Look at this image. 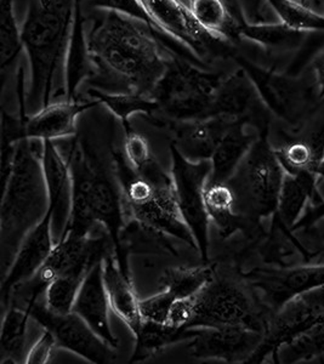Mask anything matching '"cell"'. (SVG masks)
Segmentation results:
<instances>
[{
	"label": "cell",
	"instance_id": "6da1fadb",
	"mask_svg": "<svg viewBox=\"0 0 324 364\" xmlns=\"http://www.w3.org/2000/svg\"><path fill=\"white\" fill-rule=\"evenodd\" d=\"M87 39L95 66L89 83L102 90L152 96L175 55L152 29L114 11L97 10Z\"/></svg>",
	"mask_w": 324,
	"mask_h": 364
},
{
	"label": "cell",
	"instance_id": "7a4b0ae2",
	"mask_svg": "<svg viewBox=\"0 0 324 364\" xmlns=\"http://www.w3.org/2000/svg\"><path fill=\"white\" fill-rule=\"evenodd\" d=\"M67 161L73 178V204L66 233L90 236L94 226H104L112 240L118 265L130 278L128 257L122 245L125 223L121 187L113 181L95 152L84 141L75 140L72 144Z\"/></svg>",
	"mask_w": 324,
	"mask_h": 364
},
{
	"label": "cell",
	"instance_id": "3957f363",
	"mask_svg": "<svg viewBox=\"0 0 324 364\" xmlns=\"http://www.w3.org/2000/svg\"><path fill=\"white\" fill-rule=\"evenodd\" d=\"M75 4V0H32L29 4L21 27L31 70L27 109L37 112L51 104L58 75L63 80Z\"/></svg>",
	"mask_w": 324,
	"mask_h": 364
},
{
	"label": "cell",
	"instance_id": "277c9868",
	"mask_svg": "<svg viewBox=\"0 0 324 364\" xmlns=\"http://www.w3.org/2000/svg\"><path fill=\"white\" fill-rule=\"evenodd\" d=\"M43 141L18 142L13 168L3 186L0 208V252L4 274L22 240L49 210L42 166Z\"/></svg>",
	"mask_w": 324,
	"mask_h": 364
},
{
	"label": "cell",
	"instance_id": "5b68a950",
	"mask_svg": "<svg viewBox=\"0 0 324 364\" xmlns=\"http://www.w3.org/2000/svg\"><path fill=\"white\" fill-rule=\"evenodd\" d=\"M231 60L249 77L271 114L287 125V137L298 135L324 105L313 68L291 75L262 66L237 51H233Z\"/></svg>",
	"mask_w": 324,
	"mask_h": 364
},
{
	"label": "cell",
	"instance_id": "8992f818",
	"mask_svg": "<svg viewBox=\"0 0 324 364\" xmlns=\"http://www.w3.org/2000/svg\"><path fill=\"white\" fill-rule=\"evenodd\" d=\"M112 158L123 203L136 224L181 240L198 252L195 237L180 214L173 178L153 183L137 174L121 151H113Z\"/></svg>",
	"mask_w": 324,
	"mask_h": 364
},
{
	"label": "cell",
	"instance_id": "52a82bcc",
	"mask_svg": "<svg viewBox=\"0 0 324 364\" xmlns=\"http://www.w3.org/2000/svg\"><path fill=\"white\" fill-rule=\"evenodd\" d=\"M270 132L259 134L241 166L226 182L234 196L236 211L256 225L277 213L286 175L271 144Z\"/></svg>",
	"mask_w": 324,
	"mask_h": 364
},
{
	"label": "cell",
	"instance_id": "ba28073f",
	"mask_svg": "<svg viewBox=\"0 0 324 364\" xmlns=\"http://www.w3.org/2000/svg\"><path fill=\"white\" fill-rule=\"evenodd\" d=\"M225 75L180 55H173L152 94L159 106L156 117L171 120L208 119L212 100Z\"/></svg>",
	"mask_w": 324,
	"mask_h": 364
},
{
	"label": "cell",
	"instance_id": "9c48e42d",
	"mask_svg": "<svg viewBox=\"0 0 324 364\" xmlns=\"http://www.w3.org/2000/svg\"><path fill=\"white\" fill-rule=\"evenodd\" d=\"M191 328L239 326L265 333L272 311L267 309L245 282L214 277L192 296Z\"/></svg>",
	"mask_w": 324,
	"mask_h": 364
},
{
	"label": "cell",
	"instance_id": "30bf717a",
	"mask_svg": "<svg viewBox=\"0 0 324 364\" xmlns=\"http://www.w3.org/2000/svg\"><path fill=\"white\" fill-rule=\"evenodd\" d=\"M171 178L180 214L195 237L198 252L209 262V220L205 208V188L208 185L210 161H191L171 144Z\"/></svg>",
	"mask_w": 324,
	"mask_h": 364
},
{
	"label": "cell",
	"instance_id": "8fae6325",
	"mask_svg": "<svg viewBox=\"0 0 324 364\" xmlns=\"http://www.w3.org/2000/svg\"><path fill=\"white\" fill-rule=\"evenodd\" d=\"M108 240L111 238L106 236L92 238L66 233L55 243L50 255L40 269L27 283L20 287V289L25 290V307L39 301L55 278L66 273L87 274L97 262L107 257Z\"/></svg>",
	"mask_w": 324,
	"mask_h": 364
},
{
	"label": "cell",
	"instance_id": "7c38bea8",
	"mask_svg": "<svg viewBox=\"0 0 324 364\" xmlns=\"http://www.w3.org/2000/svg\"><path fill=\"white\" fill-rule=\"evenodd\" d=\"M141 3L166 36L188 48L204 65L210 58H231L234 46L205 31L185 0H141Z\"/></svg>",
	"mask_w": 324,
	"mask_h": 364
},
{
	"label": "cell",
	"instance_id": "4fadbf2b",
	"mask_svg": "<svg viewBox=\"0 0 324 364\" xmlns=\"http://www.w3.org/2000/svg\"><path fill=\"white\" fill-rule=\"evenodd\" d=\"M241 276L274 314L296 296L323 287L324 264L256 267Z\"/></svg>",
	"mask_w": 324,
	"mask_h": 364
},
{
	"label": "cell",
	"instance_id": "5bb4252c",
	"mask_svg": "<svg viewBox=\"0 0 324 364\" xmlns=\"http://www.w3.org/2000/svg\"><path fill=\"white\" fill-rule=\"evenodd\" d=\"M26 309L33 321L54 336L58 348L72 352L94 364L112 363L116 360V348L104 343L75 312L58 315L51 312L44 302L39 301Z\"/></svg>",
	"mask_w": 324,
	"mask_h": 364
},
{
	"label": "cell",
	"instance_id": "9a60e30c",
	"mask_svg": "<svg viewBox=\"0 0 324 364\" xmlns=\"http://www.w3.org/2000/svg\"><path fill=\"white\" fill-rule=\"evenodd\" d=\"M272 114L244 70L225 75L212 100L209 118H225L249 125L259 134L271 130Z\"/></svg>",
	"mask_w": 324,
	"mask_h": 364
},
{
	"label": "cell",
	"instance_id": "2e32d148",
	"mask_svg": "<svg viewBox=\"0 0 324 364\" xmlns=\"http://www.w3.org/2000/svg\"><path fill=\"white\" fill-rule=\"evenodd\" d=\"M324 323L323 316L296 296L271 316L264 339L247 363H262L267 357L279 362V352L283 346L298 339L303 333Z\"/></svg>",
	"mask_w": 324,
	"mask_h": 364
},
{
	"label": "cell",
	"instance_id": "e0dca14e",
	"mask_svg": "<svg viewBox=\"0 0 324 364\" xmlns=\"http://www.w3.org/2000/svg\"><path fill=\"white\" fill-rule=\"evenodd\" d=\"M264 339V333L239 326L197 328L188 348L197 360L247 363Z\"/></svg>",
	"mask_w": 324,
	"mask_h": 364
},
{
	"label": "cell",
	"instance_id": "ac0fdd59",
	"mask_svg": "<svg viewBox=\"0 0 324 364\" xmlns=\"http://www.w3.org/2000/svg\"><path fill=\"white\" fill-rule=\"evenodd\" d=\"M51 211L22 240L11 265L1 278V304L6 306L14 293L40 269L54 248Z\"/></svg>",
	"mask_w": 324,
	"mask_h": 364
},
{
	"label": "cell",
	"instance_id": "d6986e66",
	"mask_svg": "<svg viewBox=\"0 0 324 364\" xmlns=\"http://www.w3.org/2000/svg\"><path fill=\"white\" fill-rule=\"evenodd\" d=\"M150 122L166 128L171 134V145L191 161H210L225 133L233 123H238L225 118L171 120L162 117H153Z\"/></svg>",
	"mask_w": 324,
	"mask_h": 364
},
{
	"label": "cell",
	"instance_id": "ffe728a7",
	"mask_svg": "<svg viewBox=\"0 0 324 364\" xmlns=\"http://www.w3.org/2000/svg\"><path fill=\"white\" fill-rule=\"evenodd\" d=\"M42 166L45 180L51 228L55 243L61 240L71 219L73 204V178L71 166L58 151L55 141H43Z\"/></svg>",
	"mask_w": 324,
	"mask_h": 364
},
{
	"label": "cell",
	"instance_id": "44dd1931",
	"mask_svg": "<svg viewBox=\"0 0 324 364\" xmlns=\"http://www.w3.org/2000/svg\"><path fill=\"white\" fill-rule=\"evenodd\" d=\"M100 106L95 100L78 99L51 102L28 116L26 122V137L31 140H58L77 135V119L80 114Z\"/></svg>",
	"mask_w": 324,
	"mask_h": 364
},
{
	"label": "cell",
	"instance_id": "7402d4cb",
	"mask_svg": "<svg viewBox=\"0 0 324 364\" xmlns=\"http://www.w3.org/2000/svg\"><path fill=\"white\" fill-rule=\"evenodd\" d=\"M104 260L97 262L84 278L75 299L72 312L80 316L104 343L118 348L119 339L113 333L109 323V301L104 283Z\"/></svg>",
	"mask_w": 324,
	"mask_h": 364
},
{
	"label": "cell",
	"instance_id": "603a6c76",
	"mask_svg": "<svg viewBox=\"0 0 324 364\" xmlns=\"http://www.w3.org/2000/svg\"><path fill=\"white\" fill-rule=\"evenodd\" d=\"M94 75L95 66L87 39V17L84 15L82 0H75V16L63 70L65 99H78L77 92L80 87L84 83H89Z\"/></svg>",
	"mask_w": 324,
	"mask_h": 364
},
{
	"label": "cell",
	"instance_id": "cb8c5ba5",
	"mask_svg": "<svg viewBox=\"0 0 324 364\" xmlns=\"http://www.w3.org/2000/svg\"><path fill=\"white\" fill-rule=\"evenodd\" d=\"M205 208L209 220L215 225L222 238H230L237 232L255 240L266 236L261 225H256L239 215L234 209V196L227 183H208L205 188Z\"/></svg>",
	"mask_w": 324,
	"mask_h": 364
},
{
	"label": "cell",
	"instance_id": "d4e9b609",
	"mask_svg": "<svg viewBox=\"0 0 324 364\" xmlns=\"http://www.w3.org/2000/svg\"><path fill=\"white\" fill-rule=\"evenodd\" d=\"M102 266L104 288L111 310L126 324L135 336L140 331L144 319L140 314V300L134 290L131 278L125 276L114 255L108 254Z\"/></svg>",
	"mask_w": 324,
	"mask_h": 364
},
{
	"label": "cell",
	"instance_id": "484cf974",
	"mask_svg": "<svg viewBox=\"0 0 324 364\" xmlns=\"http://www.w3.org/2000/svg\"><path fill=\"white\" fill-rule=\"evenodd\" d=\"M249 128L238 122L225 133L210 159L212 173L208 183H226L234 175L259 136L258 132H249Z\"/></svg>",
	"mask_w": 324,
	"mask_h": 364
},
{
	"label": "cell",
	"instance_id": "4316f807",
	"mask_svg": "<svg viewBox=\"0 0 324 364\" xmlns=\"http://www.w3.org/2000/svg\"><path fill=\"white\" fill-rule=\"evenodd\" d=\"M318 188V176L308 171L299 174L286 173L279 195L277 216L283 224L291 228L303 216L308 205H315L323 200Z\"/></svg>",
	"mask_w": 324,
	"mask_h": 364
},
{
	"label": "cell",
	"instance_id": "83f0119b",
	"mask_svg": "<svg viewBox=\"0 0 324 364\" xmlns=\"http://www.w3.org/2000/svg\"><path fill=\"white\" fill-rule=\"evenodd\" d=\"M238 32L242 41L254 43L274 56H296L311 34L291 28L279 21L266 23L243 21Z\"/></svg>",
	"mask_w": 324,
	"mask_h": 364
},
{
	"label": "cell",
	"instance_id": "f1b7e54d",
	"mask_svg": "<svg viewBox=\"0 0 324 364\" xmlns=\"http://www.w3.org/2000/svg\"><path fill=\"white\" fill-rule=\"evenodd\" d=\"M188 5L195 20L214 37L232 46L242 42L239 22L227 0H188Z\"/></svg>",
	"mask_w": 324,
	"mask_h": 364
},
{
	"label": "cell",
	"instance_id": "f546056e",
	"mask_svg": "<svg viewBox=\"0 0 324 364\" xmlns=\"http://www.w3.org/2000/svg\"><path fill=\"white\" fill-rule=\"evenodd\" d=\"M197 333V328L185 329L176 328L171 324L144 321L141 328L135 338V348L130 357V363H137L148 360L158 352L166 350L171 345L190 341Z\"/></svg>",
	"mask_w": 324,
	"mask_h": 364
},
{
	"label": "cell",
	"instance_id": "4dcf8cb0",
	"mask_svg": "<svg viewBox=\"0 0 324 364\" xmlns=\"http://www.w3.org/2000/svg\"><path fill=\"white\" fill-rule=\"evenodd\" d=\"M87 94L121 120L122 125L130 124V118L134 114H144L151 119L159 113L158 104L152 96L129 91L102 90L92 87L87 89Z\"/></svg>",
	"mask_w": 324,
	"mask_h": 364
},
{
	"label": "cell",
	"instance_id": "1f68e13d",
	"mask_svg": "<svg viewBox=\"0 0 324 364\" xmlns=\"http://www.w3.org/2000/svg\"><path fill=\"white\" fill-rule=\"evenodd\" d=\"M21 27L15 15V0H0V75L5 89L9 77L18 70V58L23 51Z\"/></svg>",
	"mask_w": 324,
	"mask_h": 364
},
{
	"label": "cell",
	"instance_id": "d6a6232c",
	"mask_svg": "<svg viewBox=\"0 0 324 364\" xmlns=\"http://www.w3.org/2000/svg\"><path fill=\"white\" fill-rule=\"evenodd\" d=\"M31 319L32 316L26 307H17L13 304L5 311L0 336L1 363H18L21 360H26L28 352L25 350L26 340Z\"/></svg>",
	"mask_w": 324,
	"mask_h": 364
},
{
	"label": "cell",
	"instance_id": "836d02e7",
	"mask_svg": "<svg viewBox=\"0 0 324 364\" xmlns=\"http://www.w3.org/2000/svg\"><path fill=\"white\" fill-rule=\"evenodd\" d=\"M215 277L214 267L208 262L197 267H171L163 271L159 278L162 289L168 290L175 299H186L198 294Z\"/></svg>",
	"mask_w": 324,
	"mask_h": 364
},
{
	"label": "cell",
	"instance_id": "e575fe53",
	"mask_svg": "<svg viewBox=\"0 0 324 364\" xmlns=\"http://www.w3.org/2000/svg\"><path fill=\"white\" fill-rule=\"evenodd\" d=\"M279 22L306 33H324V14L298 0H267Z\"/></svg>",
	"mask_w": 324,
	"mask_h": 364
},
{
	"label": "cell",
	"instance_id": "d590c367",
	"mask_svg": "<svg viewBox=\"0 0 324 364\" xmlns=\"http://www.w3.org/2000/svg\"><path fill=\"white\" fill-rule=\"evenodd\" d=\"M87 274L66 273L55 278L46 288L44 294L45 306L58 315H67L72 312L80 286Z\"/></svg>",
	"mask_w": 324,
	"mask_h": 364
},
{
	"label": "cell",
	"instance_id": "8d00e7d4",
	"mask_svg": "<svg viewBox=\"0 0 324 364\" xmlns=\"http://www.w3.org/2000/svg\"><path fill=\"white\" fill-rule=\"evenodd\" d=\"M322 355H324V323L283 346L279 350L277 363H296L301 360H315Z\"/></svg>",
	"mask_w": 324,
	"mask_h": 364
},
{
	"label": "cell",
	"instance_id": "74e56055",
	"mask_svg": "<svg viewBox=\"0 0 324 364\" xmlns=\"http://www.w3.org/2000/svg\"><path fill=\"white\" fill-rule=\"evenodd\" d=\"M174 295L162 289L150 298L140 300V314L144 321L168 324L171 307L174 305Z\"/></svg>",
	"mask_w": 324,
	"mask_h": 364
},
{
	"label": "cell",
	"instance_id": "f35d334b",
	"mask_svg": "<svg viewBox=\"0 0 324 364\" xmlns=\"http://www.w3.org/2000/svg\"><path fill=\"white\" fill-rule=\"evenodd\" d=\"M123 128L125 132V157L134 169H141L142 166L153 158L151 154L150 145L145 137L141 134L136 133L130 124H124Z\"/></svg>",
	"mask_w": 324,
	"mask_h": 364
},
{
	"label": "cell",
	"instance_id": "ab89813d",
	"mask_svg": "<svg viewBox=\"0 0 324 364\" xmlns=\"http://www.w3.org/2000/svg\"><path fill=\"white\" fill-rule=\"evenodd\" d=\"M296 235L308 250V264H324V218Z\"/></svg>",
	"mask_w": 324,
	"mask_h": 364
},
{
	"label": "cell",
	"instance_id": "60d3db41",
	"mask_svg": "<svg viewBox=\"0 0 324 364\" xmlns=\"http://www.w3.org/2000/svg\"><path fill=\"white\" fill-rule=\"evenodd\" d=\"M58 348V343L50 331L44 329L33 346L29 348L26 356L25 363L45 364L49 363L53 357V352Z\"/></svg>",
	"mask_w": 324,
	"mask_h": 364
},
{
	"label": "cell",
	"instance_id": "b9f144b4",
	"mask_svg": "<svg viewBox=\"0 0 324 364\" xmlns=\"http://www.w3.org/2000/svg\"><path fill=\"white\" fill-rule=\"evenodd\" d=\"M324 218V199L322 202L315 205H308V208L303 211V216L298 220L293 228H291V232H298L303 228H310L312 225L316 224L318 220Z\"/></svg>",
	"mask_w": 324,
	"mask_h": 364
},
{
	"label": "cell",
	"instance_id": "7bdbcfd3",
	"mask_svg": "<svg viewBox=\"0 0 324 364\" xmlns=\"http://www.w3.org/2000/svg\"><path fill=\"white\" fill-rule=\"evenodd\" d=\"M305 301L310 304L315 310L324 317V286L300 295Z\"/></svg>",
	"mask_w": 324,
	"mask_h": 364
},
{
	"label": "cell",
	"instance_id": "ee69618b",
	"mask_svg": "<svg viewBox=\"0 0 324 364\" xmlns=\"http://www.w3.org/2000/svg\"><path fill=\"white\" fill-rule=\"evenodd\" d=\"M320 181H324V168L320 169V173H318V182Z\"/></svg>",
	"mask_w": 324,
	"mask_h": 364
},
{
	"label": "cell",
	"instance_id": "f6af8a7d",
	"mask_svg": "<svg viewBox=\"0 0 324 364\" xmlns=\"http://www.w3.org/2000/svg\"><path fill=\"white\" fill-rule=\"evenodd\" d=\"M298 1L303 3V4L308 5V6H311V0H298ZM315 1H317V0H315Z\"/></svg>",
	"mask_w": 324,
	"mask_h": 364
},
{
	"label": "cell",
	"instance_id": "bcb514c9",
	"mask_svg": "<svg viewBox=\"0 0 324 364\" xmlns=\"http://www.w3.org/2000/svg\"><path fill=\"white\" fill-rule=\"evenodd\" d=\"M323 168H324V161H323V163H322V166H320V170L323 169ZM320 170H318V173H320Z\"/></svg>",
	"mask_w": 324,
	"mask_h": 364
}]
</instances>
